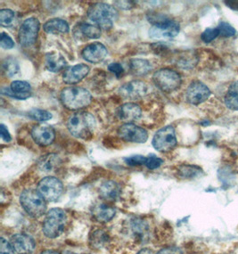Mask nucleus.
<instances>
[{
    "label": "nucleus",
    "mask_w": 238,
    "mask_h": 254,
    "mask_svg": "<svg viewBox=\"0 0 238 254\" xmlns=\"http://www.w3.org/2000/svg\"><path fill=\"white\" fill-rule=\"evenodd\" d=\"M40 254H60L58 252H56V251L53 250H47L44 251L43 253H41Z\"/></svg>",
    "instance_id": "49530a36"
},
{
    "label": "nucleus",
    "mask_w": 238,
    "mask_h": 254,
    "mask_svg": "<svg viewBox=\"0 0 238 254\" xmlns=\"http://www.w3.org/2000/svg\"><path fill=\"white\" fill-rule=\"evenodd\" d=\"M89 67L85 64H79L68 68L62 74V80L66 84L79 83L88 76Z\"/></svg>",
    "instance_id": "f3484780"
},
{
    "label": "nucleus",
    "mask_w": 238,
    "mask_h": 254,
    "mask_svg": "<svg viewBox=\"0 0 238 254\" xmlns=\"http://www.w3.org/2000/svg\"><path fill=\"white\" fill-rule=\"evenodd\" d=\"M79 31L84 37L91 40L99 39L101 37V29L94 23L93 24L88 22L81 23L79 25Z\"/></svg>",
    "instance_id": "c85d7f7f"
},
{
    "label": "nucleus",
    "mask_w": 238,
    "mask_h": 254,
    "mask_svg": "<svg viewBox=\"0 0 238 254\" xmlns=\"http://www.w3.org/2000/svg\"><path fill=\"white\" fill-rule=\"evenodd\" d=\"M177 143L176 131L171 125L160 128L155 133L152 141V145L155 149L161 153H167L174 149Z\"/></svg>",
    "instance_id": "6e6552de"
},
{
    "label": "nucleus",
    "mask_w": 238,
    "mask_h": 254,
    "mask_svg": "<svg viewBox=\"0 0 238 254\" xmlns=\"http://www.w3.org/2000/svg\"><path fill=\"white\" fill-rule=\"evenodd\" d=\"M0 45L4 49H12L14 47V42L10 36L7 35L5 32H2L0 38Z\"/></svg>",
    "instance_id": "4c0bfd02"
},
{
    "label": "nucleus",
    "mask_w": 238,
    "mask_h": 254,
    "mask_svg": "<svg viewBox=\"0 0 238 254\" xmlns=\"http://www.w3.org/2000/svg\"><path fill=\"white\" fill-rule=\"evenodd\" d=\"M60 99L67 109L76 111L88 107L92 102V96L86 88L68 87L62 89Z\"/></svg>",
    "instance_id": "20e7f679"
},
{
    "label": "nucleus",
    "mask_w": 238,
    "mask_h": 254,
    "mask_svg": "<svg viewBox=\"0 0 238 254\" xmlns=\"http://www.w3.org/2000/svg\"><path fill=\"white\" fill-rule=\"evenodd\" d=\"M0 135H1V138L4 141V142H10L12 137L9 133L7 127L4 126V124L0 125Z\"/></svg>",
    "instance_id": "79ce46f5"
},
{
    "label": "nucleus",
    "mask_w": 238,
    "mask_h": 254,
    "mask_svg": "<svg viewBox=\"0 0 238 254\" xmlns=\"http://www.w3.org/2000/svg\"><path fill=\"white\" fill-rule=\"evenodd\" d=\"M2 69L4 71V74L8 77H13L14 75L17 74L20 71V66L18 62L12 57L6 58L2 64Z\"/></svg>",
    "instance_id": "c756f323"
},
{
    "label": "nucleus",
    "mask_w": 238,
    "mask_h": 254,
    "mask_svg": "<svg viewBox=\"0 0 238 254\" xmlns=\"http://www.w3.org/2000/svg\"><path fill=\"white\" fill-rule=\"evenodd\" d=\"M15 253L18 254H31L36 249V243L33 238L26 234H15L10 238Z\"/></svg>",
    "instance_id": "2eb2a0df"
},
{
    "label": "nucleus",
    "mask_w": 238,
    "mask_h": 254,
    "mask_svg": "<svg viewBox=\"0 0 238 254\" xmlns=\"http://www.w3.org/2000/svg\"><path fill=\"white\" fill-rule=\"evenodd\" d=\"M148 90V87L141 80H132L123 84L119 88V96L128 100H138L145 97Z\"/></svg>",
    "instance_id": "ddd939ff"
},
{
    "label": "nucleus",
    "mask_w": 238,
    "mask_h": 254,
    "mask_svg": "<svg viewBox=\"0 0 238 254\" xmlns=\"http://www.w3.org/2000/svg\"><path fill=\"white\" fill-rule=\"evenodd\" d=\"M31 136L36 144L40 146H48L53 144L56 138L55 129L49 125L39 124L31 129Z\"/></svg>",
    "instance_id": "4468645a"
},
{
    "label": "nucleus",
    "mask_w": 238,
    "mask_h": 254,
    "mask_svg": "<svg viewBox=\"0 0 238 254\" xmlns=\"http://www.w3.org/2000/svg\"><path fill=\"white\" fill-rule=\"evenodd\" d=\"M15 20V15L12 10L10 9H1L0 11V24L1 26L7 27L13 26Z\"/></svg>",
    "instance_id": "7c9ffc66"
},
{
    "label": "nucleus",
    "mask_w": 238,
    "mask_h": 254,
    "mask_svg": "<svg viewBox=\"0 0 238 254\" xmlns=\"http://www.w3.org/2000/svg\"><path fill=\"white\" fill-rule=\"evenodd\" d=\"M99 193L103 199L108 202L116 201L120 195V188L113 180L106 181L100 186Z\"/></svg>",
    "instance_id": "aec40b11"
},
{
    "label": "nucleus",
    "mask_w": 238,
    "mask_h": 254,
    "mask_svg": "<svg viewBox=\"0 0 238 254\" xmlns=\"http://www.w3.org/2000/svg\"><path fill=\"white\" fill-rule=\"evenodd\" d=\"M129 69L133 74L143 76V75L147 74L152 70V65L147 60L136 58V59H131L129 62Z\"/></svg>",
    "instance_id": "a878e982"
},
{
    "label": "nucleus",
    "mask_w": 238,
    "mask_h": 254,
    "mask_svg": "<svg viewBox=\"0 0 238 254\" xmlns=\"http://www.w3.org/2000/svg\"><path fill=\"white\" fill-rule=\"evenodd\" d=\"M203 174L202 168L195 165H181L178 169V175L182 180H194Z\"/></svg>",
    "instance_id": "bb28decb"
},
{
    "label": "nucleus",
    "mask_w": 238,
    "mask_h": 254,
    "mask_svg": "<svg viewBox=\"0 0 238 254\" xmlns=\"http://www.w3.org/2000/svg\"><path fill=\"white\" fill-rule=\"evenodd\" d=\"M40 22L37 18L31 17L22 22L19 30V40L22 47H31L34 44L40 31Z\"/></svg>",
    "instance_id": "9d476101"
},
{
    "label": "nucleus",
    "mask_w": 238,
    "mask_h": 254,
    "mask_svg": "<svg viewBox=\"0 0 238 254\" xmlns=\"http://www.w3.org/2000/svg\"><path fill=\"white\" fill-rule=\"evenodd\" d=\"M199 57L197 54L193 50L183 51L177 55L175 63L177 66L184 70H192L198 64Z\"/></svg>",
    "instance_id": "6ab92c4d"
},
{
    "label": "nucleus",
    "mask_w": 238,
    "mask_h": 254,
    "mask_svg": "<svg viewBox=\"0 0 238 254\" xmlns=\"http://www.w3.org/2000/svg\"><path fill=\"white\" fill-rule=\"evenodd\" d=\"M148 21L153 24L149 30V36L152 39H172L178 35L180 31L178 22L163 14L150 15Z\"/></svg>",
    "instance_id": "f03ea898"
},
{
    "label": "nucleus",
    "mask_w": 238,
    "mask_h": 254,
    "mask_svg": "<svg viewBox=\"0 0 238 254\" xmlns=\"http://www.w3.org/2000/svg\"><path fill=\"white\" fill-rule=\"evenodd\" d=\"M153 79L155 86L166 93L175 91L180 87L182 82L180 75L176 70L170 68H163L156 70L153 76Z\"/></svg>",
    "instance_id": "0eeeda50"
},
{
    "label": "nucleus",
    "mask_w": 238,
    "mask_h": 254,
    "mask_svg": "<svg viewBox=\"0 0 238 254\" xmlns=\"http://www.w3.org/2000/svg\"><path fill=\"white\" fill-rule=\"evenodd\" d=\"M224 4L234 11H238V0H230V1H224Z\"/></svg>",
    "instance_id": "c03bdc74"
},
{
    "label": "nucleus",
    "mask_w": 238,
    "mask_h": 254,
    "mask_svg": "<svg viewBox=\"0 0 238 254\" xmlns=\"http://www.w3.org/2000/svg\"><path fill=\"white\" fill-rule=\"evenodd\" d=\"M225 105L231 111H238V80L230 85L224 97Z\"/></svg>",
    "instance_id": "393cba45"
},
{
    "label": "nucleus",
    "mask_w": 238,
    "mask_h": 254,
    "mask_svg": "<svg viewBox=\"0 0 238 254\" xmlns=\"http://www.w3.org/2000/svg\"><path fill=\"white\" fill-rule=\"evenodd\" d=\"M147 157L143 156V155H132L129 157L125 159V162L128 164V166L137 167L141 165H146Z\"/></svg>",
    "instance_id": "c9c22d12"
},
{
    "label": "nucleus",
    "mask_w": 238,
    "mask_h": 254,
    "mask_svg": "<svg viewBox=\"0 0 238 254\" xmlns=\"http://www.w3.org/2000/svg\"><path fill=\"white\" fill-rule=\"evenodd\" d=\"M67 224V214L65 210L61 208H52L47 212L43 222V233L45 236L55 239L62 235Z\"/></svg>",
    "instance_id": "39448f33"
},
{
    "label": "nucleus",
    "mask_w": 238,
    "mask_h": 254,
    "mask_svg": "<svg viewBox=\"0 0 238 254\" xmlns=\"http://www.w3.org/2000/svg\"><path fill=\"white\" fill-rule=\"evenodd\" d=\"M45 65L51 72H58L66 67L67 62L62 55L58 53H48L45 57Z\"/></svg>",
    "instance_id": "412c9836"
},
{
    "label": "nucleus",
    "mask_w": 238,
    "mask_h": 254,
    "mask_svg": "<svg viewBox=\"0 0 238 254\" xmlns=\"http://www.w3.org/2000/svg\"><path fill=\"white\" fill-rule=\"evenodd\" d=\"M60 163V158L56 153H49L40 158L39 161V168L41 171L49 173L56 170Z\"/></svg>",
    "instance_id": "b1692460"
},
{
    "label": "nucleus",
    "mask_w": 238,
    "mask_h": 254,
    "mask_svg": "<svg viewBox=\"0 0 238 254\" xmlns=\"http://www.w3.org/2000/svg\"><path fill=\"white\" fill-rule=\"evenodd\" d=\"M115 214H116V210L115 208L106 203H102L96 206L93 210L94 218L97 221L101 223H106L110 221L115 218Z\"/></svg>",
    "instance_id": "4be33fe9"
},
{
    "label": "nucleus",
    "mask_w": 238,
    "mask_h": 254,
    "mask_svg": "<svg viewBox=\"0 0 238 254\" xmlns=\"http://www.w3.org/2000/svg\"><path fill=\"white\" fill-rule=\"evenodd\" d=\"M137 254H155V253L153 252V250H151V249H142L141 251H139Z\"/></svg>",
    "instance_id": "a18cd8bd"
},
{
    "label": "nucleus",
    "mask_w": 238,
    "mask_h": 254,
    "mask_svg": "<svg viewBox=\"0 0 238 254\" xmlns=\"http://www.w3.org/2000/svg\"><path fill=\"white\" fill-rule=\"evenodd\" d=\"M67 128L71 135L83 140H89L97 126L96 119L88 112H78L67 121Z\"/></svg>",
    "instance_id": "f257e3e1"
},
{
    "label": "nucleus",
    "mask_w": 238,
    "mask_h": 254,
    "mask_svg": "<svg viewBox=\"0 0 238 254\" xmlns=\"http://www.w3.org/2000/svg\"><path fill=\"white\" fill-rule=\"evenodd\" d=\"M118 135L121 139L130 143L143 144L148 139V133L145 128L133 123H125L118 128Z\"/></svg>",
    "instance_id": "9b49d317"
},
{
    "label": "nucleus",
    "mask_w": 238,
    "mask_h": 254,
    "mask_svg": "<svg viewBox=\"0 0 238 254\" xmlns=\"http://www.w3.org/2000/svg\"><path fill=\"white\" fill-rule=\"evenodd\" d=\"M218 29L220 30V36L223 38H230L237 34V30L229 22H220L218 25Z\"/></svg>",
    "instance_id": "72a5a7b5"
},
{
    "label": "nucleus",
    "mask_w": 238,
    "mask_h": 254,
    "mask_svg": "<svg viewBox=\"0 0 238 254\" xmlns=\"http://www.w3.org/2000/svg\"><path fill=\"white\" fill-rule=\"evenodd\" d=\"M115 4L120 9L128 10V9L133 8L135 6L136 2H134V1H115Z\"/></svg>",
    "instance_id": "a19ab883"
},
{
    "label": "nucleus",
    "mask_w": 238,
    "mask_h": 254,
    "mask_svg": "<svg viewBox=\"0 0 238 254\" xmlns=\"http://www.w3.org/2000/svg\"><path fill=\"white\" fill-rule=\"evenodd\" d=\"M63 254H75V253H72V252H70V251H66V252H64Z\"/></svg>",
    "instance_id": "de8ad7c7"
},
{
    "label": "nucleus",
    "mask_w": 238,
    "mask_h": 254,
    "mask_svg": "<svg viewBox=\"0 0 238 254\" xmlns=\"http://www.w3.org/2000/svg\"><path fill=\"white\" fill-rule=\"evenodd\" d=\"M20 203L27 213L33 218H40L47 211L46 200L38 190H24L20 195Z\"/></svg>",
    "instance_id": "423d86ee"
},
{
    "label": "nucleus",
    "mask_w": 238,
    "mask_h": 254,
    "mask_svg": "<svg viewBox=\"0 0 238 254\" xmlns=\"http://www.w3.org/2000/svg\"><path fill=\"white\" fill-rule=\"evenodd\" d=\"M117 115L124 123H131L141 117L142 110L134 103H127L119 107L117 111Z\"/></svg>",
    "instance_id": "a211bd4d"
},
{
    "label": "nucleus",
    "mask_w": 238,
    "mask_h": 254,
    "mask_svg": "<svg viewBox=\"0 0 238 254\" xmlns=\"http://www.w3.org/2000/svg\"><path fill=\"white\" fill-rule=\"evenodd\" d=\"M156 254H181V251L176 247H167L162 249Z\"/></svg>",
    "instance_id": "37998d69"
},
{
    "label": "nucleus",
    "mask_w": 238,
    "mask_h": 254,
    "mask_svg": "<svg viewBox=\"0 0 238 254\" xmlns=\"http://www.w3.org/2000/svg\"><path fill=\"white\" fill-rule=\"evenodd\" d=\"M163 160L161 158L155 156L154 154L149 155L146 160V166L149 170H156L163 165Z\"/></svg>",
    "instance_id": "e433bc0d"
},
{
    "label": "nucleus",
    "mask_w": 238,
    "mask_h": 254,
    "mask_svg": "<svg viewBox=\"0 0 238 254\" xmlns=\"http://www.w3.org/2000/svg\"><path fill=\"white\" fill-rule=\"evenodd\" d=\"M89 20L103 30H110L118 19L117 10L109 4L96 3L88 11Z\"/></svg>",
    "instance_id": "7ed1b4c3"
},
{
    "label": "nucleus",
    "mask_w": 238,
    "mask_h": 254,
    "mask_svg": "<svg viewBox=\"0 0 238 254\" xmlns=\"http://www.w3.org/2000/svg\"><path fill=\"white\" fill-rule=\"evenodd\" d=\"M84 60L91 64H98L103 61L107 56V49L100 42H94L88 45L82 51Z\"/></svg>",
    "instance_id": "dca6fc26"
},
{
    "label": "nucleus",
    "mask_w": 238,
    "mask_h": 254,
    "mask_svg": "<svg viewBox=\"0 0 238 254\" xmlns=\"http://www.w3.org/2000/svg\"><path fill=\"white\" fill-rule=\"evenodd\" d=\"M131 228H132L133 233L137 237H141V238H144L148 231L147 224L140 219H134L131 222Z\"/></svg>",
    "instance_id": "2f4dec72"
},
{
    "label": "nucleus",
    "mask_w": 238,
    "mask_h": 254,
    "mask_svg": "<svg viewBox=\"0 0 238 254\" xmlns=\"http://www.w3.org/2000/svg\"><path fill=\"white\" fill-rule=\"evenodd\" d=\"M220 36V30L216 28H207L205 31L201 34V40H203L204 43H211L212 41L215 40Z\"/></svg>",
    "instance_id": "f704fd0d"
},
{
    "label": "nucleus",
    "mask_w": 238,
    "mask_h": 254,
    "mask_svg": "<svg viewBox=\"0 0 238 254\" xmlns=\"http://www.w3.org/2000/svg\"><path fill=\"white\" fill-rule=\"evenodd\" d=\"M28 115L31 119L36 120V121H39V122H46V121L51 120L52 117H53V115H52L50 112L41 109L31 110V111L29 112Z\"/></svg>",
    "instance_id": "473e14b6"
},
{
    "label": "nucleus",
    "mask_w": 238,
    "mask_h": 254,
    "mask_svg": "<svg viewBox=\"0 0 238 254\" xmlns=\"http://www.w3.org/2000/svg\"><path fill=\"white\" fill-rule=\"evenodd\" d=\"M109 242V237L107 233L102 229H97L90 233L89 244L95 249H100L107 245Z\"/></svg>",
    "instance_id": "cd10ccee"
},
{
    "label": "nucleus",
    "mask_w": 238,
    "mask_h": 254,
    "mask_svg": "<svg viewBox=\"0 0 238 254\" xmlns=\"http://www.w3.org/2000/svg\"><path fill=\"white\" fill-rule=\"evenodd\" d=\"M38 191L48 202H56L62 195L63 186L61 180L55 177H46L38 185Z\"/></svg>",
    "instance_id": "1a4fd4ad"
},
{
    "label": "nucleus",
    "mask_w": 238,
    "mask_h": 254,
    "mask_svg": "<svg viewBox=\"0 0 238 254\" xmlns=\"http://www.w3.org/2000/svg\"><path fill=\"white\" fill-rule=\"evenodd\" d=\"M211 94L210 88L205 84L199 80H194L186 89L185 98L190 105H199L206 101Z\"/></svg>",
    "instance_id": "f8f14e48"
},
{
    "label": "nucleus",
    "mask_w": 238,
    "mask_h": 254,
    "mask_svg": "<svg viewBox=\"0 0 238 254\" xmlns=\"http://www.w3.org/2000/svg\"><path fill=\"white\" fill-rule=\"evenodd\" d=\"M44 31L49 34H64L70 31V27L66 21L55 18L51 19L44 24Z\"/></svg>",
    "instance_id": "5701e85b"
},
{
    "label": "nucleus",
    "mask_w": 238,
    "mask_h": 254,
    "mask_svg": "<svg viewBox=\"0 0 238 254\" xmlns=\"http://www.w3.org/2000/svg\"><path fill=\"white\" fill-rule=\"evenodd\" d=\"M0 253L1 254H15V251L10 242L5 240L4 238H1L0 242Z\"/></svg>",
    "instance_id": "58836bf2"
},
{
    "label": "nucleus",
    "mask_w": 238,
    "mask_h": 254,
    "mask_svg": "<svg viewBox=\"0 0 238 254\" xmlns=\"http://www.w3.org/2000/svg\"><path fill=\"white\" fill-rule=\"evenodd\" d=\"M108 70H110L112 73L119 77L120 75L123 74L124 69L122 65L119 63H112L108 65Z\"/></svg>",
    "instance_id": "ea45409f"
}]
</instances>
